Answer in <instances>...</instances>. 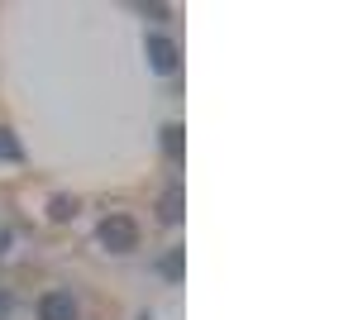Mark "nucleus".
<instances>
[{"label": "nucleus", "instance_id": "1", "mask_svg": "<svg viewBox=\"0 0 358 320\" xmlns=\"http://www.w3.org/2000/svg\"><path fill=\"white\" fill-rule=\"evenodd\" d=\"M138 220L129 211H110L101 225H96V244L106 249V253H134L138 249Z\"/></svg>", "mask_w": 358, "mask_h": 320}, {"label": "nucleus", "instance_id": "2", "mask_svg": "<svg viewBox=\"0 0 358 320\" xmlns=\"http://www.w3.org/2000/svg\"><path fill=\"white\" fill-rule=\"evenodd\" d=\"M34 316H38V320H77V316H82V306H77V296L67 292V287H53V292L38 296Z\"/></svg>", "mask_w": 358, "mask_h": 320}, {"label": "nucleus", "instance_id": "3", "mask_svg": "<svg viewBox=\"0 0 358 320\" xmlns=\"http://www.w3.org/2000/svg\"><path fill=\"white\" fill-rule=\"evenodd\" d=\"M148 62H153L158 77H172L177 62H182V57H177V43H172L167 34H153V39H148Z\"/></svg>", "mask_w": 358, "mask_h": 320}, {"label": "nucleus", "instance_id": "4", "mask_svg": "<svg viewBox=\"0 0 358 320\" xmlns=\"http://www.w3.org/2000/svg\"><path fill=\"white\" fill-rule=\"evenodd\" d=\"M0 162H24V144L10 130H0Z\"/></svg>", "mask_w": 358, "mask_h": 320}, {"label": "nucleus", "instance_id": "5", "mask_svg": "<svg viewBox=\"0 0 358 320\" xmlns=\"http://www.w3.org/2000/svg\"><path fill=\"white\" fill-rule=\"evenodd\" d=\"M158 215H163V225H172V220H182V187H172V191L163 196V211H158Z\"/></svg>", "mask_w": 358, "mask_h": 320}, {"label": "nucleus", "instance_id": "6", "mask_svg": "<svg viewBox=\"0 0 358 320\" xmlns=\"http://www.w3.org/2000/svg\"><path fill=\"white\" fill-rule=\"evenodd\" d=\"M158 272H163V277H172V282H182V249H172V253H163V263H158Z\"/></svg>", "mask_w": 358, "mask_h": 320}, {"label": "nucleus", "instance_id": "7", "mask_svg": "<svg viewBox=\"0 0 358 320\" xmlns=\"http://www.w3.org/2000/svg\"><path fill=\"white\" fill-rule=\"evenodd\" d=\"M48 215H53V220H72V215H77V201H72V196H53V201H48Z\"/></svg>", "mask_w": 358, "mask_h": 320}, {"label": "nucleus", "instance_id": "8", "mask_svg": "<svg viewBox=\"0 0 358 320\" xmlns=\"http://www.w3.org/2000/svg\"><path fill=\"white\" fill-rule=\"evenodd\" d=\"M163 153H167V158L182 153V130H177V125H167V130H163Z\"/></svg>", "mask_w": 358, "mask_h": 320}, {"label": "nucleus", "instance_id": "9", "mask_svg": "<svg viewBox=\"0 0 358 320\" xmlns=\"http://www.w3.org/2000/svg\"><path fill=\"white\" fill-rule=\"evenodd\" d=\"M10 316H15V296L0 287V320H10Z\"/></svg>", "mask_w": 358, "mask_h": 320}, {"label": "nucleus", "instance_id": "10", "mask_svg": "<svg viewBox=\"0 0 358 320\" xmlns=\"http://www.w3.org/2000/svg\"><path fill=\"white\" fill-rule=\"evenodd\" d=\"M138 320H153V316H138Z\"/></svg>", "mask_w": 358, "mask_h": 320}]
</instances>
